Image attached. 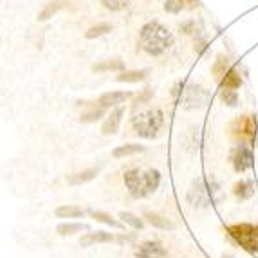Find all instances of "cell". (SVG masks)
<instances>
[{"mask_svg": "<svg viewBox=\"0 0 258 258\" xmlns=\"http://www.w3.org/2000/svg\"><path fill=\"white\" fill-rule=\"evenodd\" d=\"M208 47H210V42H208V38L204 35H195L194 36V51L197 52L199 56H203L204 52L208 51Z\"/></svg>", "mask_w": 258, "mask_h": 258, "instance_id": "4dcf8cb0", "label": "cell"}, {"mask_svg": "<svg viewBox=\"0 0 258 258\" xmlns=\"http://www.w3.org/2000/svg\"><path fill=\"white\" fill-rule=\"evenodd\" d=\"M150 69H134V71H121L116 76L119 83H141L150 78Z\"/></svg>", "mask_w": 258, "mask_h": 258, "instance_id": "2e32d148", "label": "cell"}, {"mask_svg": "<svg viewBox=\"0 0 258 258\" xmlns=\"http://www.w3.org/2000/svg\"><path fill=\"white\" fill-rule=\"evenodd\" d=\"M166 123V116H164L163 108L152 107L147 108L145 112H139L132 117V128L138 138L143 139H155L159 138L161 132Z\"/></svg>", "mask_w": 258, "mask_h": 258, "instance_id": "277c9868", "label": "cell"}, {"mask_svg": "<svg viewBox=\"0 0 258 258\" xmlns=\"http://www.w3.org/2000/svg\"><path fill=\"white\" fill-rule=\"evenodd\" d=\"M105 116V108H96V110L92 112H85V114H82V117H80V121L82 123H94V121L101 119V117Z\"/></svg>", "mask_w": 258, "mask_h": 258, "instance_id": "1f68e13d", "label": "cell"}, {"mask_svg": "<svg viewBox=\"0 0 258 258\" xmlns=\"http://www.w3.org/2000/svg\"><path fill=\"white\" fill-rule=\"evenodd\" d=\"M152 99H154V89H152V87H145V89L141 91V94H138L136 99H134V108L150 103Z\"/></svg>", "mask_w": 258, "mask_h": 258, "instance_id": "83f0119b", "label": "cell"}, {"mask_svg": "<svg viewBox=\"0 0 258 258\" xmlns=\"http://www.w3.org/2000/svg\"><path fill=\"white\" fill-rule=\"evenodd\" d=\"M136 258H170V253L159 240H145L136 247Z\"/></svg>", "mask_w": 258, "mask_h": 258, "instance_id": "9c48e42d", "label": "cell"}, {"mask_svg": "<svg viewBox=\"0 0 258 258\" xmlns=\"http://www.w3.org/2000/svg\"><path fill=\"white\" fill-rule=\"evenodd\" d=\"M139 47L148 56H163L175 45V36L159 20H150L139 29Z\"/></svg>", "mask_w": 258, "mask_h": 258, "instance_id": "6da1fadb", "label": "cell"}, {"mask_svg": "<svg viewBox=\"0 0 258 258\" xmlns=\"http://www.w3.org/2000/svg\"><path fill=\"white\" fill-rule=\"evenodd\" d=\"M242 83H244V80H242L240 69H238L237 65H233L231 69L220 78V82L217 83V85H219V89H233V91H238L242 87Z\"/></svg>", "mask_w": 258, "mask_h": 258, "instance_id": "5bb4252c", "label": "cell"}, {"mask_svg": "<svg viewBox=\"0 0 258 258\" xmlns=\"http://www.w3.org/2000/svg\"><path fill=\"white\" fill-rule=\"evenodd\" d=\"M229 161H231L233 170L237 173H245L253 168L254 155H253V147L249 145H242L238 143L237 147H233L229 152Z\"/></svg>", "mask_w": 258, "mask_h": 258, "instance_id": "ba28073f", "label": "cell"}, {"mask_svg": "<svg viewBox=\"0 0 258 258\" xmlns=\"http://www.w3.org/2000/svg\"><path fill=\"white\" fill-rule=\"evenodd\" d=\"M231 242L251 254H258V224L254 222H235L224 228Z\"/></svg>", "mask_w": 258, "mask_h": 258, "instance_id": "8992f818", "label": "cell"}, {"mask_svg": "<svg viewBox=\"0 0 258 258\" xmlns=\"http://www.w3.org/2000/svg\"><path fill=\"white\" fill-rule=\"evenodd\" d=\"M231 136L233 139L242 145H249L253 147V143L256 141V134H258V119L253 114H240L235 119L231 121Z\"/></svg>", "mask_w": 258, "mask_h": 258, "instance_id": "52a82bcc", "label": "cell"}, {"mask_svg": "<svg viewBox=\"0 0 258 258\" xmlns=\"http://www.w3.org/2000/svg\"><path fill=\"white\" fill-rule=\"evenodd\" d=\"M233 65H235V63H231L229 56H226L224 52H219V54L215 56L213 63H211V76H213V80H215V82L219 83L220 78H222L224 74L228 73V71L231 69Z\"/></svg>", "mask_w": 258, "mask_h": 258, "instance_id": "9a60e30c", "label": "cell"}, {"mask_svg": "<svg viewBox=\"0 0 258 258\" xmlns=\"http://www.w3.org/2000/svg\"><path fill=\"white\" fill-rule=\"evenodd\" d=\"M89 213H91L92 219H96L98 222L107 224V226H110V228H114V229H119V231H125L126 224L121 222V220H117V219H114L110 213H107V211H96V210H92V211H89Z\"/></svg>", "mask_w": 258, "mask_h": 258, "instance_id": "7402d4cb", "label": "cell"}, {"mask_svg": "<svg viewBox=\"0 0 258 258\" xmlns=\"http://www.w3.org/2000/svg\"><path fill=\"white\" fill-rule=\"evenodd\" d=\"M110 31H112V24H108V22H101V24H96V26L89 27V29L85 31V38L87 40H96V38H99V36L108 35Z\"/></svg>", "mask_w": 258, "mask_h": 258, "instance_id": "484cf974", "label": "cell"}, {"mask_svg": "<svg viewBox=\"0 0 258 258\" xmlns=\"http://www.w3.org/2000/svg\"><path fill=\"white\" fill-rule=\"evenodd\" d=\"M172 98L181 105L184 110H199V108L208 107L211 99V94L204 89L203 85H195V83L179 82L173 85Z\"/></svg>", "mask_w": 258, "mask_h": 258, "instance_id": "5b68a950", "label": "cell"}, {"mask_svg": "<svg viewBox=\"0 0 258 258\" xmlns=\"http://www.w3.org/2000/svg\"><path fill=\"white\" fill-rule=\"evenodd\" d=\"M233 195L237 199L238 203H244V201H249L254 197V182L251 179H238L235 184H233Z\"/></svg>", "mask_w": 258, "mask_h": 258, "instance_id": "4fadbf2b", "label": "cell"}, {"mask_svg": "<svg viewBox=\"0 0 258 258\" xmlns=\"http://www.w3.org/2000/svg\"><path fill=\"white\" fill-rule=\"evenodd\" d=\"M143 152H147V147H143L139 143H126V145H121V147L114 148V150H112V157H114V159H125V157L143 154Z\"/></svg>", "mask_w": 258, "mask_h": 258, "instance_id": "ac0fdd59", "label": "cell"}, {"mask_svg": "<svg viewBox=\"0 0 258 258\" xmlns=\"http://www.w3.org/2000/svg\"><path fill=\"white\" fill-rule=\"evenodd\" d=\"M92 71L94 73H121V71H125V63L119 58H112V60H103L99 63H94Z\"/></svg>", "mask_w": 258, "mask_h": 258, "instance_id": "44dd1931", "label": "cell"}, {"mask_svg": "<svg viewBox=\"0 0 258 258\" xmlns=\"http://www.w3.org/2000/svg\"><path fill=\"white\" fill-rule=\"evenodd\" d=\"M119 219L121 222H125L126 226H130L136 231H143V229L147 228V220L143 219V217L136 215V213H132V211H119Z\"/></svg>", "mask_w": 258, "mask_h": 258, "instance_id": "603a6c76", "label": "cell"}, {"mask_svg": "<svg viewBox=\"0 0 258 258\" xmlns=\"http://www.w3.org/2000/svg\"><path fill=\"white\" fill-rule=\"evenodd\" d=\"M143 219L147 220L148 226L155 229H161V231H175L177 224L172 219L161 215V213H155V211H145L143 213Z\"/></svg>", "mask_w": 258, "mask_h": 258, "instance_id": "8fae6325", "label": "cell"}, {"mask_svg": "<svg viewBox=\"0 0 258 258\" xmlns=\"http://www.w3.org/2000/svg\"><path fill=\"white\" fill-rule=\"evenodd\" d=\"M179 2L184 6V9H197L201 6V0H179Z\"/></svg>", "mask_w": 258, "mask_h": 258, "instance_id": "836d02e7", "label": "cell"}, {"mask_svg": "<svg viewBox=\"0 0 258 258\" xmlns=\"http://www.w3.org/2000/svg\"><path fill=\"white\" fill-rule=\"evenodd\" d=\"M123 181L134 199H145L159 189L161 172L155 168H150L147 172H143L139 168H128L123 173Z\"/></svg>", "mask_w": 258, "mask_h": 258, "instance_id": "7a4b0ae2", "label": "cell"}, {"mask_svg": "<svg viewBox=\"0 0 258 258\" xmlns=\"http://www.w3.org/2000/svg\"><path fill=\"white\" fill-rule=\"evenodd\" d=\"M98 168H85V170H82V172H76L73 173V175L67 177V182H69L71 186H80V184H85V182L92 181V179H96V175H98Z\"/></svg>", "mask_w": 258, "mask_h": 258, "instance_id": "ffe728a7", "label": "cell"}, {"mask_svg": "<svg viewBox=\"0 0 258 258\" xmlns=\"http://www.w3.org/2000/svg\"><path fill=\"white\" fill-rule=\"evenodd\" d=\"M89 224L83 222H61L56 226V233L61 235V237H71V235H76V233L89 231Z\"/></svg>", "mask_w": 258, "mask_h": 258, "instance_id": "d6986e66", "label": "cell"}, {"mask_svg": "<svg viewBox=\"0 0 258 258\" xmlns=\"http://www.w3.org/2000/svg\"><path fill=\"white\" fill-rule=\"evenodd\" d=\"M116 237L112 233L107 231H92V233H85L82 238H80V245L82 247H89V245L94 244H107V242H114Z\"/></svg>", "mask_w": 258, "mask_h": 258, "instance_id": "e0dca14e", "label": "cell"}, {"mask_svg": "<svg viewBox=\"0 0 258 258\" xmlns=\"http://www.w3.org/2000/svg\"><path fill=\"white\" fill-rule=\"evenodd\" d=\"M220 194V184L215 177H195L188 191H186V201L191 208L197 210H206V208L215 206L217 197Z\"/></svg>", "mask_w": 258, "mask_h": 258, "instance_id": "3957f363", "label": "cell"}, {"mask_svg": "<svg viewBox=\"0 0 258 258\" xmlns=\"http://www.w3.org/2000/svg\"><path fill=\"white\" fill-rule=\"evenodd\" d=\"M179 33L182 36H195L199 35V26L195 20H184L182 24H179Z\"/></svg>", "mask_w": 258, "mask_h": 258, "instance_id": "f1b7e54d", "label": "cell"}, {"mask_svg": "<svg viewBox=\"0 0 258 258\" xmlns=\"http://www.w3.org/2000/svg\"><path fill=\"white\" fill-rule=\"evenodd\" d=\"M132 96L134 94L130 91H110L99 96L98 105L101 108H116V107H121L123 103H126Z\"/></svg>", "mask_w": 258, "mask_h": 258, "instance_id": "30bf717a", "label": "cell"}, {"mask_svg": "<svg viewBox=\"0 0 258 258\" xmlns=\"http://www.w3.org/2000/svg\"><path fill=\"white\" fill-rule=\"evenodd\" d=\"M123 116H125V108L123 107L114 108L107 116V119L103 121L101 134H103V136H114V134H117V130H119V126H121V121H123Z\"/></svg>", "mask_w": 258, "mask_h": 258, "instance_id": "7c38bea8", "label": "cell"}, {"mask_svg": "<svg viewBox=\"0 0 258 258\" xmlns=\"http://www.w3.org/2000/svg\"><path fill=\"white\" fill-rule=\"evenodd\" d=\"M61 8H63V0H54V2H49V4L45 6V8H43L42 11L38 13V20L40 22L49 20V18L54 17V15L58 13Z\"/></svg>", "mask_w": 258, "mask_h": 258, "instance_id": "4316f807", "label": "cell"}, {"mask_svg": "<svg viewBox=\"0 0 258 258\" xmlns=\"http://www.w3.org/2000/svg\"><path fill=\"white\" fill-rule=\"evenodd\" d=\"M54 215L58 217V219H82L83 215H85V210H82V208L78 206H58L54 210Z\"/></svg>", "mask_w": 258, "mask_h": 258, "instance_id": "cb8c5ba5", "label": "cell"}, {"mask_svg": "<svg viewBox=\"0 0 258 258\" xmlns=\"http://www.w3.org/2000/svg\"><path fill=\"white\" fill-rule=\"evenodd\" d=\"M99 2L108 11H123L130 4V0H99Z\"/></svg>", "mask_w": 258, "mask_h": 258, "instance_id": "f546056e", "label": "cell"}, {"mask_svg": "<svg viewBox=\"0 0 258 258\" xmlns=\"http://www.w3.org/2000/svg\"><path fill=\"white\" fill-rule=\"evenodd\" d=\"M184 9V6L179 0H164V11L172 15H179Z\"/></svg>", "mask_w": 258, "mask_h": 258, "instance_id": "d6a6232c", "label": "cell"}, {"mask_svg": "<svg viewBox=\"0 0 258 258\" xmlns=\"http://www.w3.org/2000/svg\"><path fill=\"white\" fill-rule=\"evenodd\" d=\"M219 98L226 107L235 108L240 103V96H238V91H233V89H219Z\"/></svg>", "mask_w": 258, "mask_h": 258, "instance_id": "d4e9b609", "label": "cell"}]
</instances>
